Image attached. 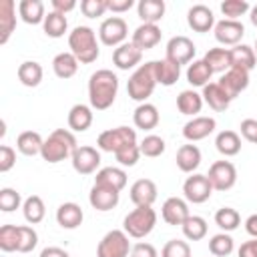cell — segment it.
Listing matches in <instances>:
<instances>
[{
	"instance_id": "obj_1",
	"label": "cell",
	"mask_w": 257,
	"mask_h": 257,
	"mask_svg": "<svg viewBox=\"0 0 257 257\" xmlns=\"http://www.w3.org/2000/svg\"><path fill=\"white\" fill-rule=\"evenodd\" d=\"M118 92V76L108 70L100 68L90 74L88 78V102L94 110H106L112 106Z\"/></svg>"
},
{
	"instance_id": "obj_2",
	"label": "cell",
	"mask_w": 257,
	"mask_h": 257,
	"mask_svg": "<svg viewBox=\"0 0 257 257\" xmlns=\"http://www.w3.org/2000/svg\"><path fill=\"white\" fill-rule=\"evenodd\" d=\"M78 149L76 145V137L70 128H56L52 131L46 139H44V145H42V151H40V157L46 161V163H60L68 157H72V153Z\"/></svg>"
},
{
	"instance_id": "obj_3",
	"label": "cell",
	"mask_w": 257,
	"mask_h": 257,
	"mask_svg": "<svg viewBox=\"0 0 257 257\" xmlns=\"http://www.w3.org/2000/svg\"><path fill=\"white\" fill-rule=\"evenodd\" d=\"M68 48L76 56L80 64H90L98 58L100 48L96 42V34L90 26H76L68 34Z\"/></svg>"
},
{
	"instance_id": "obj_4",
	"label": "cell",
	"mask_w": 257,
	"mask_h": 257,
	"mask_svg": "<svg viewBox=\"0 0 257 257\" xmlns=\"http://www.w3.org/2000/svg\"><path fill=\"white\" fill-rule=\"evenodd\" d=\"M157 86V78H155V64L153 60L151 62H145L141 64L139 68H135V72L128 76V82H126V92L133 100L137 102H147V98L153 94Z\"/></svg>"
},
{
	"instance_id": "obj_5",
	"label": "cell",
	"mask_w": 257,
	"mask_h": 257,
	"mask_svg": "<svg viewBox=\"0 0 257 257\" xmlns=\"http://www.w3.org/2000/svg\"><path fill=\"white\" fill-rule=\"evenodd\" d=\"M157 225V213L153 207H135L122 219V231L133 239H145Z\"/></svg>"
},
{
	"instance_id": "obj_6",
	"label": "cell",
	"mask_w": 257,
	"mask_h": 257,
	"mask_svg": "<svg viewBox=\"0 0 257 257\" xmlns=\"http://www.w3.org/2000/svg\"><path fill=\"white\" fill-rule=\"evenodd\" d=\"M137 143V131L128 128V126H116V128H106L98 135L96 139V147L104 153H118L120 149H124L126 145Z\"/></svg>"
},
{
	"instance_id": "obj_7",
	"label": "cell",
	"mask_w": 257,
	"mask_h": 257,
	"mask_svg": "<svg viewBox=\"0 0 257 257\" xmlns=\"http://www.w3.org/2000/svg\"><path fill=\"white\" fill-rule=\"evenodd\" d=\"M131 249L133 245L128 241V235L122 229H112L98 241L96 257H128Z\"/></svg>"
},
{
	"instance_id": "obj_8",
	"label": "cell",
	"mask_w": 257,
	"mask_h": 257,
	"mask_svg": "<svg viewBox=\"0 0 257 257\" xmlns=\"http://www.w3.org/2000/svg\"><path fill=\"white\" fill-rule=\"evenodd\" d=\"M213 185L209 181L207 175H201V173H193L191 177L185 179L183 183V195H185V201L187 203H193V205H201L205 201H209V197L213 195Z\"/></svg>"
},
{
	"instance_id": "obj_9",
	"label": "cell",
	"mask_w": 257,
	"mask_h": 257,
	"mask_svg": "<svg viewBox=\"0 0 257 257\" xmlns=\"http://www.w3.org/2000/svg\"><path fill=\"white\" fill-rule=\"evenodd\" d=\"M128 36V26L120 16H110L104 18L98 26V38L104 46H120L126 42Z\"/></svg>"
},
{
	"instance_id": "obj_10",
	"label": "cell",
	"mask_w": 257,
	"mask_h": 257,
	"mask_svg": "<svg viewBox=\"0 0 257 257\" xmlns=\"http://www.w3.org/2000/svg\"><path fill=\"white\" fill-rule=\"evenodd\" d=\"M165 52H167L165 58H169L171 62H175V64H179V66H183V64L189 66V64L193 62V58H195L197 48H195V42H193L191 38L179 34V36H173V38L167 42Z\"/></svg>"
},
{
	"instance_id": "obj_11",
	"label": "cell",
	"mask_w": 257,
	"mask_h": 257,
	"mask_svg": "<svg viewBox=\"0 0 257 257\" xmlns=\"http://www.w3.org/2000/svg\"><path fill=\"white\" fill-rule=\"evenodd\" d=\"M215 191H229L237 183V169L231 161H215L207 173Z\"/></svg>"
},
{
	"instance_id": "obj_12",
	"label": "cell",
	"mask_w": 257,
	"mask_h": 257,
	"mask_svg": "<svg viewBox=\"0 0 257 257\" xmlns=\"http://www.w3.org/2000/svg\"><path fill=\"white\" fill-rule=\"evenodd\" d=\"M70 163H72V169L78 175H92L100 165V153L94 147L82 145L72 153Z\"/></svg>"
},
{
	"instance_id": "obj_13",
	"label": "cell",
	"mask_w": 257,
	"mask_h": 257,
	"mask_svg": "<svg viewBox=\"0 0 257 257\" xmlns=\"http://www.w3.org/2000/svg\"><path fill=\"white\" fill-rule=\"evenodd\" d=\"M213 34H215V40L223 46H237L241 44V38L245 34V26L239 22V20H219L215 22V28H213Z\"/></svg>"
},
{
	"instance_id": "obj_14",
	"label": "cell",
	"mask_w": 257,
	"mask_h": 257,
	"mask_svg": "<svg viewBox=\"0 0 257 257\" xmlns=\"http://www.w3.org/2000/svg\"><path fill=\"white\" fill-rule=\"evenodd\" d=\"M219 86L227 92V96L231 100H235L247 86H249V72L243 70V68H235L231 66L227 72H223V76L217 80Z\"/></svg>"
},
{
	"instance_id": "obj_15",
	"label": "cell",
	"mask_w": 257,
	"mask_h": 257,
	"mask_svg": "<svg viewBox=\"0 0 257 257\" xmlns=\"http://www.w3.org/2000/svg\"><path fill=\"white\" fill-rule=\"evenodd\" d=\"M120 201V193L110 189V187H102V185H92L90 193H88V203L92 209L106 213L110 209H114Z\"/></svg>"
},
{
	"instance_id": "obj_16",
	"label": "cell",
	"mask_w": 257,
	"mask_h": 257,
	"mask_svg": "<svg viewBox=\"0 0 257 257\" xmlns=\"http://www.w3.org/2000/svg\"><path fill=\"white\" fill-rule=\"evenodd\" d=\"M215 128H217V122H215L213 116H193L191 120L185 122V126H183V137H185L189 143H197V141L207 139Z\"/></svg>"
},
{
	"instance_id": "obj_17",
	"label": "cell",
	"mask_w": 257,
	"mask_h": 257,
	"mask_svg": "<svg viewBox=\"0 0 257 257\" xmlns=\"http://www.w3.org/2000/svg\"><path fill=\"white\" fill-rule=\"evenodd\" d=\"M141 60H143V52L133 42H124L112 50V64L118 70H131L135 66L139 68Z\"/></svg>"
},
{
	"instance_id": "obj_18",
	"label": "cell",
	"mask_w": 257,
	"mask_h": 257,
	"mask_svg": "<svg viewBox=\"0 0 257 257\" xmlns=\"http://www.w3.org/2000/svg\"><path fill=\"white\" fill-rule=\"evenodd\" d=\"M157 185L151 179H139L131 185L128 197L135 203V207H153V203L157 201Z\"/></svg>"
},
{
	"instance_id": "obj_19",
	"label": "cell",
	"mask_w": 257,
	"mask_h": 257,
	"mask_svg": "<svg viewBox=\"0 0 257 257\" xmlns=\"http://www.w3.org/2000/svg\"><path fill=\"white\" fill-rule=\"evenodd\" d=\"M187 24L189 28H193L195 32H209L211 28H215V16H213V10L205 4H195L189 8L187 12Z\"/></svg>"
},
{
	"instance_id": "obj_20",
	"label": "cell",
	"mask_w": 257,
	"mask_h": 257,
	"mask_svg": "<svg viewBox=\"0 0 257 257\" xmlns=\"http://www.w3.org/2000/svg\"><path fill=\"white\" fill-rule=\"evenodd\" d=\"M161 215H163V221L167 225H183L191 213H189V205L185 199L169 197L161 207Z\"/></svg>"
},
{
	"instance_id": "obj_21",
	"label": "cell",
	"mask_w": 257,
	"mask_h": 257,
	"mask_svg": "<svg viewBox=\"0 0 257 257\" xmlns=\"http://www.w3.org/2000/svg\"><path fill=\"white\" fill-rule=\"evenodd\" d=\"M161 34H163V32H161V28H159L157 24H141V26L135 28L131 42H133L141 52H145V50L155 48V46L161 42Z\"/></svg>"
},
{
	"instance_id": "obj_22",
	"label": "cell",
	"mask_w": 257,
	"mask_h": 257,
	"mask_svg": "<svg viewBox=\"0 0 257 257\" xmlns=\"http://www.w3.org/2000/svg\"><path fill=\"white\" fill-rule=\"evenodd\" d=\"M82 219H84V213H82V207L68 201V203H62L58 209H56V223L62 227V229H76L82 225Z\"/></svg>"
},
{
	"instance_id": "obj_23",
	"label": "cell",
	"mask_w": 257,
	"mask_h": 257,
	"mask_svg": "<svg viewBox=\"0 0 257 257\" xmlns=\"http://www.w3.org/2000/svg\"><path fill=\"white\" fill-rule=\"evenodd\" d=\"M16 30V4L14 0L0 2V44H6Z\"/></svg>"
},
{
	"instance_id": "obj_24",
	"label": "cell",
	"mask_w": 257,
	"mask_h": 257,
	"mask_svg": "<svg viewBox=\"0 0 257 257\" xmlns=\"http://www.w3.org/2000/svg\"><path fill=\"white\" fill-rule=\"evenodd\" d=\"M94 185L110 187V189H114V191L120 193L126 187V173L120 167H102V169L96 171Z\"/></svg>"
},
{
	"instance_id": "obj_25",
	"label": "cell",
	"mask_w": 257,
	"mask_h": 257,
	"mask_svg": "<svg viewBox=\"0 0 257 257\" xmlns=\"http://www.w3.org/2000/svg\"><path fill=\"white\" fill-rule=\"evenodd\" d=\"M159 108L151 102H141L133 112V122L141 131H153L159 124Z\"/></svg>"
},
{
	"instance_id": "obj_26",
	"label": "cell",
	"mask_w": 257,
	"mask_h": 257,
	"mask_svg": "<svg viewBox=\"0 0 257 257\" xmlns=\"http://www.w3.org/2000/svg\"><path fill=\"white\" fill-rule=\"evenodd\" d=\"M68 128L72 133H84L92 124V106L88 104H74L68 110Z\"/></svg>"
},
{
	"instance_id": "obj_27",
	"label": "cell",
	"mask_w": 257,
	"mask_h": 257,
	"mask_svg": "<svg viewBox=\"0 0 257 257\" xmlns=\"http://www.w3.org/2000/svg\"><path fill=\"white\" fill-rule=\"evenodd\" d=\"M155 64V78H157V84L161 86H173L179 76H181V66L171 62L169 58H161V60H153Z\"/></svg>"
},
{
	"instance_id": "obj_28",
	"label": "cell",
	"mask_w": 257,
	"mask_h": 257,
	"mask_svg": "<svg viewBox=\"0 0 257 257\" xmlns=\"http://www.w3.org/2000/svg\"><path fill=\"white\" fill-rule=\"evenodd\" d=\"M201 96H203V102H207V104H209L213 110H217V112L227 110L229 104H231V98H229L227 92L219 86V82H209L207 86H203Z\"/></svg>"
},
{
	"instance_id": "obj_29",
	"label": "cell",
	"mask_w": 257,
	"mask_h": 257,
	"mask_svg": "<svg viewBox=\"0 0 257 257\" xmlns=\"http://www.w3.org/2000/svg\"><path fill=\"white\" fill-rule=\"evenodd\" d=\"M201 165V149L197 145H181L177 151V167L183 173H193Z\"/></svg>"
},
{
	"instance_id": "obj_30",
	"label": "cell",
	"mask_w": 257,
	"mask_h": 257,
	"mask_svg": "<svg viewBox=\"0 0 257 257\" xmlns=\"http://www.w3.org/2000/svg\"><path fill=\"white\" fill-rule=\"evenodd\" d=\"M18 16L22 18V22L26 24H42L46 18L44 12V2L42 0H22L18 4Z\"/></svg>"
},
{
	"instance_id": "obj_31",
	"label": "cell",
	"mask_w": 257,
	"mask_h": 257,
	"mask_svg": "<svg viewBox=\"0 0 257 257\" xmlns=\"http://www.w3.org/2000/svg\"><path fill=\"white\" fill-rule=\"evenodd\" d=\"M177 108H179L181 114L199 116L197 112H201V108H203V96L193 88L181 90L179 96H177Z\"/></svg>"
},
{
	"instance_id": "obj_32",
	"label": "cell",
	"mask_w": 257,
	"mask_h": 257,
	"mask_svg": "<svg viewBox=\"0 0 257 257\" xmlns=\"http://www.w3.org/2000/svg\"><path fill=\"white\" fill-rule=\"evenodd\" d=\"M52 70L58 78L66 80V78H72L78 70V60L76 56L68 50V52H58L54 58H52Z\"/></svg>"
},
{
	"instance_id": "obj_33",
	"label": "cell",
	"mask_w": 257,
	"mask_h": 257,
	"mask_svg": "<svg viewBox=\"0 0 257 257\" xmlns=\"http://www.w3.org/2000/svg\"><path fill=\"white\" fill-rule=\"evenodd\" d=\"M185 76H187V82L191 84V86H207L209 82H211V76H213V70L209 68V64L203 60V58H199V60H193L189 66H187V72H185Z\"/></svg>"
},
{
	"instance_id": "obj_34",
	"label": "cell",
	"mask_w": 257,
	"mask_h": 257,
	"mask_svg": "<svg viewBox=\"0 0 257 257\" xmlns=\"http://www.w3.org/2000/svg\"><path fill=\"white\" fill-rule=\"evenodd\" d=\"M165 8L167 6L163 0H141L137 4V12L143 24H157L165 16Z\"/></svg>"
},
{
	"instance_id": "obj_35",
	"label": "cell",
	"mask_w": 257,
	"mask_h": 257,
	"mask_svg": "<svg viewBox=\"0 0 257 257\" xmlns=\"http://www.w3.org/2000/svg\"><path fill=\"white\" fill-rule=\"evenodd\" d=\"M231 50V66L235 68H243V70H253L255 68V62H257V54L253 50V46H247V44H237Z\"/></svg>"
},
{
	"instance_id": "obj_36",
	"label": "cell",
	"mask_w": 257,
	"mask_h": 257,
	"mask_svg": "<svg viewBox=\"0 0 257 257\" xmlns=\"http://www.w3.org/2000/svg\"><path fill=\"white\" fill-rule=\"evenodd\" d=\"M215 149L223 157H235L241 151V137L235 131H221L215 137Z\"/></svg>"
},
{
	"instance_id": "obj_37",
	"label": "cell",
	"mask_w": 257,
	"mask_h": 257,
	"mask_svg": "<svg viewBox=\"0 0 257 257\" xmlns=\"http://www.w3.org/2000/svg\"><path fill=\"white\" fill-rule=\"evenodd\" d=\"M42 145H44V139H42L40 133H36V131H24V133H20L18 139H16V149H18L22 155H26V157L40 155Z\"/></svg>"
},
{
	"instance_id": "obj_38",
	"label": "cell",
	"mask_w": 257,
	"mask_h": 257,
	"mask_svg": "<svg viewBox=\"0 0 257 257\" xmlns=\"http://www.w3.org/2000/svg\"><path fill=\"white\" fill-rule=\"evenodd\" d=\"M203 60L209 64L213 72H227L231 68V50L229 48H209L203 56Z\"/></svg>"
},
{
	"instance_id": "obj_39",
	"label": "cell",
	"mask_w": 257,
	"mask_h": 257,
	"mask_svg": "<svg viewBox=\"0 0 257 257\" xmlns=\"http://www.w3.org/2000/svg\"><path fill=\"white\" fill-rule=\"evenodd\" d=\"M42 76H44V70L36 60H24L18 66V80L28 88L38 86L42 82Z\"/></svg>"
},
{
	"instance_id": "obj_40",
	"label": "cell",
	"mask_w": 257,
	"mask_h": 257,
	"mask_svg": "<svg viewBox=\"0 0 257 257\" xmlns=\"http://www.w3.org/2000/svg\"><path fill=\"white\" fill-rule=\"evenodd\" d=\"M22 215L30 225H38L46 215V207H44L42 197H38V195L26 197L22 203Z\"/></svg>"
},
{
	"instance_id": "obj_41",
	"label": "cell",
	"mask_w": 257,
	"mask_h": 257,
	"mask_svg": "<svg viewBox=\"0 0 257 257\" xmlns=\"http://www.w3.org/2000/svg\"><path fill=\"white\" fill-rule=\"evenodd\" d=\"M42 28H44V34H46L48 38H60V36H64V32L68 30V20H66L64 14L50 10V12L46 14L44 22H42Z\"/></svg>"
},
{
	"instance_id": "obj_42",
	"label": "cell",
	"mask_w": 257,
	"mask_h": 257,
	"mask_svg": "<svg viewBox=\"0 0 257 257\" xmlns=\"http://www.w3.org/2000/svg\"><path fill=\"white\" fill-rule=\"evenodd\" d=\"M215 223L223 233H231L241 225V215L233 207H221L215 213Z\"/></svg>"
},
{
	"instance_id": "obj_43",
	"label": "cell",
	"mask_w": 257,
	"mask_h": 257,
	"mask_svg": "<svg viewBox=\"0 0 257 257\" xmlns=\"http://www.w3.org/2000/svg\"><path fill=\"white\" fill-rule=\"evenodd\" d=\"M181 229L189 241H201L207 237V221L199 215H189L187 221L181 225Z\"/></svg>"
},
{
	"instance_id": "obj_44",
	"label": "cell",
	"mask_w": 257,
	"mask_h": 257,
	"mask_svg": "<svg viewBox=\"0 0 257 257\" xmlns=\"http://www.w3.org/2000/svg\"><path fill=\"white\" fill-rule=\"evenodd\" d=\"M235 249V241L229 233H217L209 239V251L215 257H229Z\"/></svg>"
},
{
	"instance_id": "obj_45",
	"label": "cell",
	"mask_w": 257,
	"mask_h": 257,
	"mask_svg": "<svg viewBox=\"0 0 257 257\" xmlns=\"http://www.w3.org/2000/svg\"><path fill=\"white\" fill-rule=\"evenodd\" d=\"M165 139L159 137V135H147L141 143H139V149H141V155L149 157V159H157L165 153Z\"/></svg>"
},
{
	"instance_id": "obj_46",
	"label": "cell",
	"mask_w": 257,
	"mask_h": 257,
	"mask_svg": "<svg viewBox=\"0 0 257 257\" xmlns=\"http://www.w3.org/2000/svg\"><path fill=\"white\" fill-rule=\"evenodd\" d=\"M38 245V233L30 225H18V253H30Z\"/></svg>"
},
{
	"instance_id": "obj_47",
	"label": "cell",
	"mask_w": 257,
	"mask_h": 257,
	"mask_svg": "<svg viewBox=\"0 0 257 257\" xmlns=\"http://www.w3.org/2000/svg\"><path fill=\"white\" fill-rule=\"evenodd\" d=\"M0 249L4 253L18 251V225H2L0 227Z\"/></svg>"
},
{
	"instance_id": "obj_48",
	"label": "cell",
	"mask_w": 257,
	"mask_h": 257,
	"mask_svg": "<svg viewBox=\"0 0 257 257\" xmlns=\"http://www.w3.org/2000/svg\"><path fill=\"white\" fill-rule=\"evenodd\" d=\"M251 10V4L247 0H225L221 2V12L227 16V20H237L239 16H245Z\"/></svg>"
},
{
	"instance_id": "obj_49",
	"label": "cell",
	"mask_w": 257,
	"mask_h": 257,
	"mask_svg": "<svg viewBox=\"0 0 257 257\" xmlns=\"http://www.w3.org/2000/svg\"><path fill=\"white\" fill-rule=\"evenodd\" d=\"M22 203L24 201H22V197H20V193L16 189H10V187L0 189V209L4 213H12V211L20 209Z\"/></svg>"
},
{
	"instance_id": "obj_50",
	"label": "cell",
	"mask_w": 257,
	"mask_h": 257,
	"mask_svg": "<svg viewBox=\"0 0 257 257\" xmlns=\"http://www.w3.org/2000/svg\"><path fill=\"white\" fill-rule=\"evenodd\" d=\"M161 257H191V247L183 239H171L163 245Z\"/></svg>"
},
{
	"instance_id": "obj_51",
	"label": "cell",
	"mask_w": 257,
	"mask_h": 257,
	"mask_svg": "<svg viewBox=\"0 0 257 257\" xmlns=\"http://www.w3.org/2000/svg\"><path fill=\"white\" fill-rule=\"evenodd\" d=\"M114 159H116V163L120 167H135L139 163V159H141V149H139L137 143L126 145L124 149H120L118 153H114Z\"/></svg>"
},
{
	"instance_id": "obj_52",
	"label": "cell",
	"mask_w": 257,
	"mask_h": 257,
	"mask_svg": "<svg viewBox=\"0 0 257 257\" xmlns=\"http://www.w3.org/2000/svg\"><path fill=\"white\" fill-rule=\"evenodd\" d=\"M108 10L106 0H82L80 2V12L86 18H98Z\"/></svg>"
},
{
	"instance_id": "obj_53",
	"label": "cell",
	"mask_w": 257,
	"mask_h": 257,
	"mask_svg": "<svg viewBox=\"0 0 257 257\" xmlns=\"http://www.w3.org/2000/svg\"><path fill=\"white\" fill-rule=\"evenodd\" d=\"M16 165V151L8 145L0 147V173H8Z\"/></svg>"
},
{
	"instance_id": "obj_54",
	"label": "cell",
	"mask_w": 257,
	"mask_h": 257,
	"mask_svg": "<svg viewBox=\"0 0 257 257\" xmlns=\"http://www.w3.org/2000/svg\"><path fill=\"white\" fill-rule=\"evenodd\" d=\"M239 131L247 143L257 145V118H243L239 124Z\"/></svg>"
},
{
	"instance_id": "obj_55",
	"label": "cell",
	"mask_w": 257,
	"mask_h": 257,
	"mask_svg": "<svg viewBox=\"0 0 257 257\" xmlns=\"http://www.w3.org/2000/svg\"><path fill=\"white\" fill-rule=\"evenodd\" d=\"M128 257H159V251L151 243H135Z\"/></svg>"
},
{
	"instance_id": "obj_56",
	"label": "cell",
	"mask_w": 257,
	"mask_h": 257,
	"mask_svg": "<svg viewBox=\"0 0 257 257\" xmlns=\"http://www.w3.org/2000/svg\"><path fill=\"white\" fill-rule=\"evenodd\" d=\"M106 4H108V10L114 14H122L135 6L133 0H106Z\"/></svg>"
},
{
	"instance_id": "obj_57",
	"label": "cell",
	"mask_w": 257,
	"mask_h": 257,
	"mask_svg": "<svg viewBox=\"0 0 257 257\" xmlns=\"http://www.w3.org/2000/svg\"><path fill=\"white\" fill-rule=\"evenodd\" d=\"M237 257H257V239H249V241L241 243Z\"/></svg>"
},
{
	"instance_id": "obj_58",
	"label": "cell",
	"mask_w": 257,
	"mask_h": 257,
	"mask_svg": "<svg viewBox=\"0 0 257 257\" xmlns=\"http://www.w3.org/2000/svg\"><path fill=\"white\" fill-rule=\"evenodd\" d=\"M76 8V2L74 0H52V10L54 12H60L66 16V12L74 10Z\"/></svg>"
},
{
	"instance_id": "obj_59",
	"label": "cell",
	"mask_w": 257,
	"mask_h": 257,
	"mask_svg": "<svg viewBox=\"0 0 257 257\" xmlns=\"http://www.w3.org/2000/svg\"><path fill=\"white\" fill-rule=\"evenodd\" d=\"M38 257H70V255H68V251H64L60 247H44Z\"/></svg>"
},
{
	"instance_id": "obj_60",
	"label": "cell",
	"mask_w": 257,
	"mask_h": 257,
	"mask_svg": "<svg viewBox=\"0 0 257 257\" xmlns=\"http://www.w3.org/2000/svg\"><path fill=\"white\" fill-rule=\"evenodd\" d=\"M245 231H247L253 239H257V213H253V215H249V217L245 219Z\"/></svg>"
},
{
	"instance_id": "obj_61",
	"label": "cell",
	"mask_w": 257,
	"mask_h": 257,
	"mask_svg": "<svg viewBox=\"0 0 257 257\" xmlns=\"http://www.w3.org/2000/svg\"><path fill=\"white\" fill-rule=\"evenodd\" d=\"M249 20H251V24L257 28V4L251 6V10H249Z\"/></svg>"
},
{
	"instance_id": "obj_62",
	"label": "cell",
	"mask_w": 257,
	"mask_h": 257,
	"mask_svg": "<svg viewBox=\"0 0 257 257\" xmlns=\"http://www.w3.org/2000/svg\"><path fill=\"white\" fill-rule=\"evenodd\" d=\"M253 50H255V54H257V38H255V46H253Z\"/></svg>"
}]
</instances>
